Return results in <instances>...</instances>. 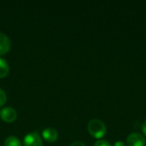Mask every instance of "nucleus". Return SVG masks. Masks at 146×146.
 <instances>
[{
	"label": "nucleus",
	"instance_id": "1",
	"mask_svg": "<svg viewBox=\"0 0 146 146\" xmlns=\"http://www.w3.org/2000/svg\"><path fill=\"white\" fill-rule=\"evenodd\" d=\"M88 132L92 136L96 139H101L106 133V126L99 119H92L89 121L87 125Z\"/></svg>",
	"mask_w": 146,
	"mask_h": 146
},
{
	"label": "nucleus",
	"instance_id": "2",
	"mask_svg": "<svg viewBox=\"0 0 146 146\" xmlns=\"http://www.w3.org/2000/svg\"><path fill=\"white\" fill-rule=\"evenodd\" d=\"M24 146H43L40 135L37 132L27 134L23 140Z\"/></svg>",
	"mask_w": 146,
	"mask_h": 146
},
{
	"label": "nucleus",
	"instance_id": "3",
	"mask_svg": "<svg viewBox=\"0 0 146 146\" xmlns=\"http://www.w3.org/2000/svg\"><path fill=\"white\" fill-rule=\"evenodd\" d=\"M127 144L128 146H145V138L139 133H133L127 138Z\"/></svg>",
	"mask_w": 146,
	"mask_h": 146
},
{
	"label": "nucleus",
	"instance_id": "4",
	"mask_svg": "<svg viewBox=\"0 0 146 146\" xmlns=\"http://www.w3.org/2000/svg\"><path fill=\"white\" fill-rule=\"evenodd\" d=\"M0 116L3 121L11 123L16 119L17 113L15 110L11 107H4L0 110Z\"/></svg>",
	"mask_w": 146,
	"mask_h": 146
},
{
	"label": "nucleus",
	"instance_id": "5",
	"mask_svg": "<svg viewBox=\"0 0 146 146\" xmlns=\"http://www.w3.org/2000/svg\"><path fill=\"white\" fill-rule=\"evenodd\" d=\"M42 136L47 142L52 143V142H55L58 139V133L56 129L48 127L43 130Z\"/></svg>",
	"mask_w": 146,
	"mask_h": 146
},
{
	"label": "nucleus",
	"instance_id": "6",
	"mask_svg": "<svg viewBox=\"0 0 146 146\" xmlns=\"http://www.w3.org/2000/svg\"><path fill=\"white\" fill-rule=\"evenodd\" d=\"M10 40L3 33L0 32V55H4L10 49Z\"/></svg>",
	"mask_w": 146,
	"mask_h": 146
},
{
	"label": "nucleus",
	"instance_id": "7",
	"mask_svg": "<svg viewBox=\"0 0 146 146\" xmlns=\"http://www.w3.org/2000/svg\"><path fill=\"white\" fill-rule=\"evenodd\" d=\"M9 67L5 59L0 57V78H4L8 75Z\"/></svg>",
	"mask_w": 146,
	"mask_h": 146
},
{
	"label": "nucleus",
	"instance_id": "8",
	"mask_svg": "<svg viewBox=\"0 0 146 146\" xmlns=\"http://www.w3.org/2000/svg\"><path fill=\"white\" fill-rule=\"evenodd\" d=\"M4 146H22L21 140L15 136H9L4 141Z\"/></svg>",
	"mask_w": 146,
	"mask_h": 146
},
{
	"label": "nucleus",
	"instance_id": "9",
	"mask_svg": "<svg viewBox=\"0 0 146 146\" xmlns=\"http://www.w3.org/2000/svg\"><path fill=\"white\" fill-rule=\"evenodd\" d=\"M7 101V96L3 90L0 88V107H2Z\"/></svg>",
	"mask_w": 146,
	"mask_h": 146
},
{
	"label": "nucleus",
	"instance_id": "10",
	"mask_svg": "<svg viewBox=\"0 0 146 146\" xmlns=\"http://www.w3.org/2000/svg\"><path fill=\"white\" fill-rule=\"evenodd\" d=\"M94 146H111V145H110V142L107 141V140L100 139V140H98V141L94 144Z\"/></svg>",
	"mask_w": 146,
	"mask_h": 146
},
{
	"label": "nucleus",
	"instance_id": "11",
	"mask_svg": "<svg viewBox=\"0 0 146 146\" xmlns=\"http://www.w3.org/2000/svg\"><path fill=\"white\" fill-rule=\"evenodd\" d=\"M70 146H86V145L80 141H74L70 145Z\"/></svg>",
	"mask_w": 146,
	"mask_h": 146
},
{
	"label": "nucleus",
	"instance_id": "12",
	"mask_svg": "<svg viewBox=\"0 0 146 146\" xmlns=\"http://www.w3.org/2000/svg\"><path fill=\"white\" fill-rule=\"evenodd\" d=\"M114 146H126V144L122 141H117L115 143Z\"/></svg>",
	"mask_w": 146,
	"mask_h": 146
},
{
	"label": "nucleus",
	"instance_id": "13",
	"mask_svg": "<svg viewBox=\"0 0 146 146\" xmlns=\"http://www.w3.org/2000/svg\"><path fill=\"white\" fill-rule=\"evenodd\" d=\"M142 130L144 132V133L146 135V121L143 123V126H142Z\"/></svg>",
	"mask_w": 146,
	"mask_h": 146
}]
</instances>
